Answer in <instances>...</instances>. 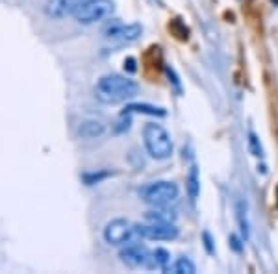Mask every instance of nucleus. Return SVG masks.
Returning <instances> with one entry per match:
<instances>
[{"mask_svg": "<svg viewBox=\"0 0 278 274\" xmlns=\"http://www.w3.org/2000/svg\"><path fill=\"white\" fill-rule=\"evenodd\" d=\"M123 113H143V115H152V117H165V110L160 108V106H152V104H126Z\"/></svg>", "mask_w": 278, "mask_h": 274, "instance_id": "nucleus-15", "label": "nucleus"}, {"mask_svg": "<svg viewBox=\"0 0 278 274\" xmlns=\"http://www.w3.org/2000/svg\"><path fill=\"white\" fill-rule=\"evenodd\" d=\"M110 174L111 172H108V170H100V172H85V174L82 176V180L85 182V185H95V183H100L102 180H106Z\"/></svg>", "mask_w": 278, "mask_h": 274, "instance_id": "nucleus-18", "label": "nucleus"}, {"mask_svg": "<svg viewBox=\"0 0 278 274\" xmlns=\"http://www.w3.org/2000/svg\"><path fill=\"white\" fill-rule=\"evenodd\" d=\"M115 11V2L113 0H82L78 9L74 11V19L80 24H97L111 17Z\"/></svg>", "mask_w": 278, "mask_h": 274, "instance_id": "nucleus-4", "label": "nucleus"}, {"mask_svg": "<svg viewBox=\"0 0 278 274\" xmlns=\"http://www.w3.org/2000/svg\"><path fill=\"white\" fill-rule=\"evenodd\" d=\"M277 208H278V189H277Z\"/></svg>", "mask_w": 278, "mask_h": 274, "instance_id": "nucleus-24", "label": "nucleus"}, {"mask_svg": "<svg viewBox=\"0 0 278 274\" xmlns=\"http://www.w3.org/2000/svg\"><path fill=\"white\" fill-rule=\"evenodd\" d=\"M195 265L193 261L188 260V258H178L176 263L173 265V273L174 274H195Z\"/></svg>", "mask_w": 278, "mask_h": 274, "instance_id": "nucleus-16", "label": "nucleus"}, {"mask_svg": "<svg viewBox=\"0 0 278 274\" xmlns=\"http://www.w3.org/2000/svg\"><path fill=\"white\" fill-rule=\"evenodd\" d=\"M178 185L174 182H150L143 185L139 189V197L145 204L152 206V208H161V206H171L178 198Z\"/></svg>", "mask_w": 278, "mask_h": 274, "instance_id": "nucleus-3", "label": "nucleus"}, {"mask_svg": "<svg viewBox=\"0 0 278 274\" xmlns=\"http://www.w3.org/2000/svg\"><path fill=\"white\" fill-rule=\"evenodd\" d=\"M146 269H156V271L169 273L171 271V254L167 252L165 248H154V250H150V258H148Z\"/></svg>", "mask_w": 278, "mask_h": 274, "instance_id": "nucleus-11", "label": "nucleus"}, {"mask_svg": "<svg viewBox=\"0 0 278 274\" xmlns=\"http://www.w3.org/2000/svg\"><path fill=\"white\" fill-rule=\"evenodd\" d=\"M145 220H148V222H174L176 220V213L169 206L152 208V210H148L145 213Z\"/></svg>", "mask_w": 278, "mask_h": 274, "instance_id": "nucleus-13", "label": "nucleus"}, {"mask_svg": "<svg viewBox=\"0 0 278 274\" xmlns=\"http://www.w3.org/2000/svg\"><path fill=\"white\" fill-rule=\"evenodd\" d=\"M106 132V124L98 119H85L78 124V135L82 139H97Z\"/></svg>", "mask_w": 278, "mask_h": 274, "instance_id": "nucleus-10", "label": "nucleus"}, {"mask_svg": "<svg viewBox=\"0 0 278 274\" xmlns=\"http://www.w3.org/2000/svg\"><path fill=\"white\" fill-rule=\"evenodd\" d=\"M148 258H150V250L143 243H139V241H130V243L121 246V250H119L121 263L130 269L146 267L148 265Z\"/></svg>", "mask_w": 278, "mask_h": 274, "instance_id": "nucleus-7", "label": "nucleus"}, {"mask_svg": "<svg viewBox=\"0 0 278 274\" xmlns=\"http://www.w3.org/2000/svg\"><path fill=\"white\" fill-rule=\"evenodd\" d=\"M143 34V26L138 22L132 24H125V22H111L108 24L104 30V37L108 41L119 43V45H125V43H134L138 41Z\"/></svg>", "mask_w": 278, "mask_h": 274, "instance_id": "nucleus-8", "label": "nucleus"}, {"mask_svg": "<svg viewBox=\"0 0 278 274\" xmlns=\"http://www.w3.org/2000/svg\"><path fill=\"white\" fill-rule=\"evenodd\" d=\"M249 150L252 156H256V158H262L264 156V148H262V143L258 139V135L254 132H250L249 134Z\"/></svg>", "mask_w": 278, "mask_h": 274, "instance_id": "nucleus-19", "label": "nucleus"}, {"mask_svg": "<svg viewBox=\"0 0 278 274\" xmlns=\"http://www.w3.org/2000/svg\"><path fill=\"white\" fill-rule=\"evenodd\" d=\"M125 69H128L130 72H136V70H138V67H136V59H134V57H126Z\"/></svg>", "mask_w": 278, "mask_h": 274, "instance_id": "nucleus-23", "label": "nucleus"}, {"mask_svg": "<svg viewBox=\"0 0 278 274\" xmlns=\"http://www.w3.org/2000/svg\"><path fill=\"white\" fill-rule=\"evenodd\" d=\"M80 2L82 0H49L45 6V11L50 19L60 21V19H65L67 15H74Z\"/></svg>", "mask_w": 278, "mask_h": 274, "instance_id": "nucleus-9", "label": "nucleus"}, {"mask_svg": "<svg viewBox=\"0 0 278 274\" xmlns=\"http://www.w3.org/2000/svg\"><path fill=\"white\" fill-rule=\"evenodd\" d=\"M132 126V115L130 113H121L119 120L113 124V132L115 134H123V132H128Z\"/></svg>", "mask_w": 278, "mask_h": 274, "instance_id": "nucleus-17", "label": "nucleus"}, {"mask_svg": "<svg viewBox=\"0 0 278 274\" xmlns=\"http://www.w3.org/2000/svg\"><path fill=\"white\" fill-rule=\"evenodd\" d=\"M102 237H104L108 245L123 246L138 237V230H136V224H134L132 220H128L125 217H117L111 219L110 222L104 226Z\"/></svg>", "mask_w": 278, "mask_h": 274, "instance_id": "nucleus-5", "label": "nucleus"}, {"mask_svg": "<svg viewBox=\"0 0 278 274\" xmlns=\"http://www.w3.org/2000/svg\"><path fill=\"white\" fill-rule=\"evenodd\" d=\"M236 219H237V224H239V232H241L243 241H249V237H250L249 206H247V200H243V198H239L236 204Z\"/></svg>", "mask_w": 278, "mask_h": 274, "instance_id": "nucleus-12", "label": "nucleus"}, {"mask_svg": "<svg viewBox=\"0 0 278 274\" xmlns=\"http://www.w3.org/2000/svg\"><path fill=\"white\" fill-rule=\"evenodd\" d=\"M139 91V84L136 80L123 74H104L98 78L95 85V95L104 104H123L134 99Z\"/></svg>", "mask_w": 278, "mask_h": 274, "instance_id": "nucleus-1", "label": "nucleus"}, {"mask_svg": "<svg viewBox=\"0 0 278 274\" xmlns=\"http://www.w3.org/2000/svg\"><path fill=\"white\" fill-rule=\"evenodd\" d=\"M186 189H188L189 200L191 202H197V198L201 195V176H199V169L197 165H191L188 172V180H186Z\"/></svg>", "mask_w": 278, "mask_h": 274, "instance_id": "nucleus-14", "label": "nucleus"}, {"mask_svg": "<svg viewBox=\"0 0 278 274\" xmlns=\"http://www.w3.org/2000/svg\"><path fill=\"white\" fill-rule=\"evenodd\" d=\"M241 243H243V237L239 239L237 235H230V246H232L236 252H241V248H243V245H241Z\"/></svg>", "mask_w": 278, "mask_h": 274, "instance_id": "nucleus-21", "label": "nucleus"}, {"mask_svg": "<svg viewBox=\"0 0 278 274\" xmlns=\"http://www.w3.org/2000/svg\"><path fill=\"white\" fill-rule=\"evenodd\" d=\"M202 239H204V246H206V250H208V254H213V252H215V248H213V241H211V235H209L208 232L202 233Z\"/></svg>", "mask_w": 278, "mask_h": 274, "instance_id": "nucleus-20", "label": "nucleus"}, {"mask_svg": "<svg viewBox=\"0 0 278 274\" xmlns=\"http://www.w3.org/2000/svg\"><path fill=\"white\" fill-rule=\"evenodd\" d=\"M143 143L148 156L154 160H169L173 156V139L171 134L158 122H146L143 128Z\"/></svg>", "mask_w": 278, "mask_h": 274, "instance_id": "nucleus-2", "label": "nucleus"}, {"mask_svg": "<svg viewBox=\"0 0 278 274\" xmlns=\"http://www.w3.org/2000/svg\"><path fill=\"white\" fill-rule=\"evenodd\" d=\"M138 237L148 241H173L178 237V228L174 222H139L136 224Z\"/></svg>", "mask_w": 278, "mask_h": 274, "instance_id": "nucleus-6", "label": "nucleus"}, {"mask_svg": "<svg viewBox=\"0 0 278 274\" xmlns=\"http://www.w3.org/2000/svg\"><path fill=\"white\" fill-rule=\"evenodd\" d=\"M273 2H275V4H277V6H278V0H273Z\"/></svg>", "mask_w": 278, "mask_h": 274, "instance_id": "nucleus-25", "label": "nucleus"}, {"mask_svg": "<svg viewBox=\"0 0 278 274\" xmlns=\"http://www.w3.org/2000/svg\"><path fill=\"white\" fill-rule=\"evenodd\" d=\"M165 72H167V76L171 78L169 82H173V84L176 85V91L180 93V82H178V78H176V74H174V70L171 69V67H165Z\"/></svg>", "mask_w": 278, "mask_h": 274, "instance_id": "nucleus-22", "label": "nucleus"}]
</instances>
